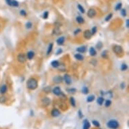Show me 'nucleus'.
I'll return each instance as SVG.
<instances>
[{
  "instance_id": "c85d7f7f",
  "label": "nucleus",
  "mask_w": 129,
  "mask_h": 129,
  "mask_svg": "<svg viewBox=\"0 0 129 129\" xmlns=\"http://www.w3.org/2000/svg\"><path fill=\"white\" fill-rule=\"evenodd\" d=\"M104 105L105 108H110L111 105V101L110 99H106L104 101Z\"/></svg>"
},
{
  "instance_id": "6e6552de",
  "label": "nucleus",
  "mask_w": 129,
  "mask_h": 129,
  "mask_svg": "<svg viewBox=\"0 0 129 129\" xmlns=\"http://www.w3.org/2000/svg\"><path fill=\"white\" fill-rule=\"evenodd\" d=\"M51 116L54 118H57L61 115V111H60L57 108H54L51 111Z\"/></svg>"
},
{
  "instance_id": "39448f33",
  "label": "nucleus",
  "mask_w": 129,
  "mask_h": 129,
  "mask_svg": "<svg viewBox=\"0 0 129 129\" xmlns=\"http://www.w3.org/2000/svg\"><path fill=\"white\" fill-rule=\"evenodd\" d=\"M41 104L43 105V107H48L51 104V99L47 96H44L41 99Z\"/></svg>"
},
{
  "instance_id": "864d4df0",
  "label": "nucleus",
  "mask_w": 129,
  "mask_h": 129,
  "mask_svg": "<svg viewBox=\"0 0 129 129\" xmlns=\"http://www.w3.org/2000/svg\"><path fill=\"white\" fill-rule=\"evenodd\" d=\"M31 116H34V111H33V110H31Z\"/></svg>"
},
{
  "instance_id": "1a4fd4ad",
  "label": "nucleus",
  "mask_w": 129,
  "mask_h": 129,
  "mask_svg": "<svg viewBox=\"0 0 129 129\" xmlns=\"http://www.w3.org/2000/svg\"><path fill=\"white\" fill-rule=\"evenodd\" d=\"M52 93H54V95H56V96H60L61 95V94L62 93V91H61V88L60 87V86H55L54 89H52Z\"/></svg>"
},
{
  "instance_id": "5701e85b",
  "label": "nucleus",
  "mask_w": 129,
  "mask_h": 129,
  "mask_svg": "<svg viewBox=\"0 0 129 129\" xmlns=\"http://www.w3.org/2000/svg\"><path fill=\"white\" fill-rule=\"evenodd\" d=\"M104 97H102V96H100V97H99L97 99V104L99 105H102L104 103Z\"/></svg>"
},
{
  "instance_id": "72a5a7b5",
  "label": "nucleus",
  "mask_w": 129,
  "mask_h": 129,
  "mask_svg": "<svg viewBox=\"0 0 129 129\" xmlns=\"http://www.w3.org/2000/svg\"><path fill=\"white\" fill-rule=\"evenodd\" d=\"M120 69H121V70L122 71H126V70H127V69H128V65L125 64V63H123L121 65V66H120Z\"/></svg>"
},
{
  "instance_id": "f03ea898",
  "label": "nucleus",
  "mask_w": 129,
  "mask_h": 129,
  "mask_svg": "<svg viewBox=\"0 0 129 129\" xmlns=\"http://www.w3.org/2000/svg\"><path fill=\"white\" fill-rule=\"evenodd\" d=\"M107 127L110 129H118L120 127V123L116 120H110L106 123Z\"/></svg>"
},
{
  "instance_id": "b1692460",
  "label": "nucleus",
  "mask_w": 129,
  "mask_h": 129,
  "mask_svg": "<svg viewBox=\"0 0 129 129\" xmlns=\"http://www.w3.org/2000/svg\"><path fill=\"white\" fill-rule=\"evenodd\" d=\"M95 99V96L94 95H89L86 98V102L87 103H91Z\"/></svg>"
},
{
  "instance_id": "37998d69",
  "label": "nucleus",
  "mask_w": 129,
  "mask_h": 129,
  "mask_svg": "<svg viewBox=\"0 0 129 129\" xmlns=\"http://www.w3.org/2000/svg\"><path fill=\"white\" fill-rule=\"evenodd\" d=\"M92 124H93V125L95 126V127H100V123L99 122H98L97 120H94L92 121Z\"/></svg>"
},
{
  "instance_id": "a18cd8bd",
  "label": "nucleus",
  "mask_w": 129,
  "mask_h": 129,
  "mask_svg": "<svg viewBox=\"0 0 129 129\" xmlns=\"http://www.w3.org/2000/svg\"><path fill=\"white\" fill-rule=\"evenodd\" d=\"M105 95H107L108 97L111 98L113 97V93L111 92V91H107L106 93H105Z\"/></svg>"
},
{
  "instance_id": "2f4dec72",
  "label": "nucleus",
  "mask_w": 129,
  "mask_h": 129,
  "mask_svg": "<svg viewBox=\"0 0 129 129\" xmlns=\"http://www.w3.org/2000/svg\"><path fill=\"white\" fill-rule=\"evenodd\" d=\"M7 97L4 96V95L0 96V104H4L7 101Z\"/></svg>"
},
{
  "instance_id": "4be33fe9",
  "label": "nucleus",
  "mask_w": 129,
  "mask_h": 129,
  "mask_svg": "<svg viewBox=\"0 0 129 129\" xmlns=\"http://www.w3.org/2000/svg\"><path fill=\"white\" fill-rule=\"evenodd\" d=\"M52 34L53 35H59L61 34V30L60 29V27H57V26H55V28L52 31Z\"/></svg>"
},
{
  "instance_id": "5fc2aeb1",
  "label": "nucleus",
  "mask_w": 129,
  "mask_h": 129,
  "mask_svg": "<svg viewBox=\"0 0 129 129\" xmlns=\"http://www.w3.org/2000/svg\"><path fill=\"white\" fill-rule=\"evenodd\" d=\"M0 27H1V25H0Z\"/></svg>"
},
{
  "instance_id": "3c124183",
  "label": "nucleus",
  "mask_w": 129,
  "mask_h": 129,
  "mask_svg": "<svg viewBox=\"0 0 129 129\" xmlns=\"http://www.w3.org/2000/svg\"><path fill=\"white\" fill-rule=\"evenodd\" d=\"M11 1H12V0H6V4L8 5V6H11Z\"/></svg>"
},
{
  "instance_id": "393cba45",
  "label": "nucleus",
  "mask_w": 129,
  "mask_h": 129,
  "mask_svg": "<svg viewBox=\"0 0 129 129\" xmlns=\"http://www.w3.org/2000/svg\"><path fill=\"white\" fill-rule=\"evenodd\" d=\"M70 105H72L73 108H76V101L74 97H70Z\"/></svg>"
},
{
  "instance_id": "a19ab883",
  "label": "nucleus",
  "mask_w": 129,
  "mask_h": 129,
  "mask_svg": "<svg viewBox=\"0 0 129 129\" xmlns=\"http://www.w3.org/2000/svg\"><path fill=\"white\" fill-rule=\"evenodd\" d=\"M49 17V12L48 11H45L43 12V15H42V18L43 19H47Z\"/></svg>"
},
{
  "instance_id": "7c9ffc66",
  "label": "nucleus",
  "mask_w": 129,
  "mask_h": 129,
  "mask_svg": "<svg viewBox=\"0 0 129 129\" xmlns=\"http://www.w3.org/2000/svg\"><path fill=\"white\" fill-rule=\"evenodd\" d=\"M122 4L121 2H118V4L116 5L115 6V10L116 11H119L120 10L122 9Z\"/></svg>"
},
{
  "instance_id": "e433bc0d",
  "label": "nucleus",
  "mask_w": 129,
  "mask_h": 129,
  "mask_svg": "<svg viewBox=\"0 0 129 129\" xmlns=\"http://www.w3.org/2000/svg\"><path fill=\"white\" fill-rule=\"evenodd\" d=\"M91 34H92V36L93 35H95L97 32V27L96 26H93V28L91 29Z\"/></svg>"
},
{
  "instance_id": "aec40b11",
  "label": "nucleus",
  "mask_w": 129,
  "mask_h": 129,
  "mask_svg": "<svg viewBox=\"0 0 129 129\" xmlns=\"http://www.w3.org/2000/svg\"><path fill=\"white\" fill-rule=\"evenodd\" d=\"M89 54L91 56L94 57V56H96L97 55V51L95 49V47H91L89 49Z\"/></svg>"
},
{
  "instance_id": "0eeeda50",
  "label": "nucleus",
  "mask_w": 129,
  "mask_h": 129,
  "mask_svg": "<svg viewBox=\"0 0 129 129\" xmlns=\"http://www.w3.org/2000/svg\"><path fill=\"white\" fill-rule=\"evenodd\" d=\"M97 15V12L94 8H90L87 11V16L89 18H94Z\"/></svg>"
},
{
  "instance_id": "9d476101",
  "label": "nucleus",
  "mask_w": 129,
  "mask_h": 129,
  "mask_svg": "<svg viewBox=\"0 0 129 129\" xmlns=\"http://www.w3.org/2000/svg\"><path fill=\"white\" fill-rule=\"evenodd\" d=\"M52 80L55 84H60L63 82V77L60 75H56L53 77Z\"/></svg>"
},
{
  "instance_id": "6e6d98bb",
  "label": "nucleus",
  "mask_w": 129,
  "mask_h": 129,
  "mask_svg": "<svg viewBox=\"0 0 129 129\" xmlns=\"http://www.w3.org/2000/svg\"></svg>"
},
{
  "instance_id": "603ef678",
  "label": "nucleus",
  "mask_w": 129,
  "mask_h": 129,
  "mask_svg": "<svg viewBox=\"0 0 129 129\" xmlns=\"http://www.w3.org/2000/svg\"><path fill=\"white\" fill-rule=\"evenodd\" d=\"M100 93H101V96H102V97H104V95H105V93H104V91H101Z\"/></svg>"
},
{
  "instance_id": "7ed1b4c3",
  "label": "nucleus",
  "mask_w": 129,
  "mask_h": 129,
  "mask_svg": "<svg viewBox=\"0 0 129 129\" xmlns=\"http://www.w3.org/2000/svg\"><path fill=\"white\" fill-rule=\"evenodd\" d=\"M112 51L116 55H120L121 54H123V48L122 46L118 45H114L112 47Z\"/></svg>"
},
{
  "instance_id": "2eb2a0df",
  "label": "nucleus",
  "mask_w": 129,
  "mask_h": 129,
  "mask_svg": "<svg viewBox=\"0 0 129 129\" xmlns=\"http://www.w3.org/2000/svg\"><path fill=\"white\" fill-rule=\"evenodd\" d=\"M35 52L33 51H29L27 52V54H26L27 60H32L35 57Z\"/></svg>"
},
{
  "instance_id": "4468645a",
  "label": "nucleus",
  "mask_w": 129,
  "mask_h": 129,
  "mask_svg": "<svg viewBox=\"0 0 129 129\" xmlns=\"http://www.w3.org/2000/svg\"><path fill=\"white\" fill-rule=\"evenodd\" d=\"M65 41H66V37L61 36L56 40V43L58 45H63L64 44Z\"/></svg>"
},
{
  "instance_id": "58836bf2",
  "label": "nucleus",
  "mask_w": 129,
  "mask_h": 129,
  "mask_svg": "<svg viewBox=\"0 0 129 129\" xmlns=\"http://www.w3.org/2000/svg\"><path fill=\"white\" fill-rule=\"evenodd\" d=\"M112 16H113V14H112V13H110L109 14L107 15V16H106L105 18V21L109 22L110 20H111V18H112Z\"/></svg>"
},
{
  "instance_id": "79ce46f5",
  "label": "nucleus",
  "mask_w": 129,
  "mask_h": 129,
  "mask_svg": "<svg viewBox=\"0 0 129 129\" xmlns=\"http://www.w3.org/2000/svg\"><path fill=\"white\" fill-rule=\"evenodd\" d=\"M120 13H121V15H122L123 17H126V16L127 12H126V10L124 9V8H122V9L120 10Z\"/></svg>"
},
{
  "instance_id": "de8ad7c7",
  "label": "nucleus",
  "mask_w": 129,
  "mask_h": 129,
  "mask_svg": "<svg viewBox=\"0 0 129 129\" xmlns=\"http://www.w3.org/2000/svg\"><path fill=\"white\" fill-rule=\"evenodd\" d=\"M126 83H124V82H122V83H120V89H124L126 88Z\"/></svg>"
},
{
  "instance_id": "a878e982",
  "label": "nucleus",
  "mask_w": 129,
  "mask_h": 129,
  "mask_svg": "<svg viewBox=\"0 0 129 129\" xmlns=\"http://www.w3.org/2000/svg\"><path fill=\"white\" fill-rule=\"evenodd\" d=\"M51 91H52V89H51V86H45L43 89V92H44L45 93H47V94H48V93H50L51 92Z\"/></svg>"
},
{
  "instance_id": "c9c22d12",
  "label": "nucleus",
  "mask_w": 129,
  "mask_h": 129,
  "mask_svg": "<svg viewBox=\"0 0 129 129\" xmlns=\"http://www.w3.org/2000/svg\"><path fill=\"white\" fill-rule=\"evenodd\" d=\"M101 56L102 58H104V59H105V58H107L108 56V51L107 50H104L101 54Z\"/></svg>"
},
{
  "instance_id": "473e14b6",
  "label": "nucleus",
  "mask_w": 129,
  "mask_h": 129,
  "mask_svg": "<svg viewBox=\"0 0 129 129\" xmlns=\"http://www.w3.org/2000/svg\"><path fill=\"white\" fill-rule=\"evenodd\" d=\"M77 7H78V9H79V10L82 13V14H84V13H85V8L83 7V6L82 5H80V4H78V6H77Z\"/></svg>"
},
{
  "instance_id": "4c0bfd02",
  "label": "nucleus",
  "mask_w": 129,
  "mask_h": 129,
  "mask_svg": "<svg viewBox=\"0 0 129 129\" xmlns=\"http://www.w3.org/2000/svg\"><path fill=\"white\" fill-rule=\"evenodd\" d=\"M25 27L26 29H31L32 27V23L30 21L27 22L26 23Z\"/></svg>"
},
{
  "instance_id": "9b49d317",
  "label": "nucleus",
  "mask_w": 129,
  "mask_h": 129,
  "mask_svg": "<svg viewBox=\"0 0 129 129\" xmlns=\"http://www.w3.org/2000/svg\"><path fill=\"white\" fill-rule=\"evenodd\" d=\"M83 37L85 39L89 40L91 37H92V34L91 32V30H85L84 32H83Z\"/></svg>"
},
{
  "instance_id": "6ab92c4d",
  "label": "nucleus",
  "mask_w": 129,
  "mask_h": 129,
  "mask_svg": "<svg viewBox=\"0 0 129 129\" xmlns=\"http://www.w3.org/2000/svg\"><path fill=\"white\" fill-rule=\"evenodd\" d=\"M60 63L58 60H53V61L51 62V66L53 67L54 68H58L60 66Z\"/></svg>"
},
{
  "instance_id": "f8f14e48",
  "label": "nucleus",
  "mask_w": 129,
  "mask_h": 129,
  "mask_svg": "<svg viewBox=\"0 0 129 129\" xmlns=\"http://www.w3.org/2000/svg\"><path fill=\"white\" fill-rule=\"evenodd\" d=\"M87 50V47L86 45H82L76 48V51H78L80 54H85Z\"/></svg>"
},
{
  "instance_id": "a211bd4d",
  "label": "nucleus",
  "mask_w": 129,
  "mask_h": 129,
  "mask_svg": "<svg viewBox=\"0 0 129 129\" xmlns=\"http://www.w3.org/2000/svg\"><path fill=\"white\" fill-rule=\"evenodd\" d=\"M53 49H54V43H50L49 44V45L47 47V49L46 54L47 55H49L52 52Z\"/></svg>"
},
{
  "instance_id": "f3484780",
  "label": "nucleus",
  "mask_w": 129,
  "mask_h": 129,
  "mask_svg": "<svg viewBox=\"0 0 129 129\" xmlns=\"http://www.w3.org/2000/svg\"><path fill=\"white\" fill-rule=\"evenodd\" d=\"M74 57L75 58L76 60H79V61H83L85 57L83 56V55L82 54H80V53H77L74 55Z\"/></svg>"
},
{
  "instance_id": "423d86ee",
  "label": "nucleus",
  "mask_w": 129,
  "mask_h": 129,
  "mask_svg": "<svg viewBox=\"0 0 129 129\" xmlns=\"http://www.w3.org/2000/svg\"><path fill=\"white\" fill-rule=\"evenodd\" d=\"M63 81H64V83L67 85H70L72 84V78L71 76L69 74H65L63 76Z\"/></svg>"
},
{
  "instance_id": "bb28decb",
  "label": "nucleus",
  "mask_w": 129,
  "mask_h": 129,
  "mask_svg": "<svg viewBox=\"0 0 129 129\" xmlns=\"http://www.w3.org/2000/svg\"><path fill=\"white\" fill-rule=\"evenodd\" d=\"M11 7H19V3L16 0H12L11 1Z\"/></svg>"
},
{
  "instance_id": "c756f323",
  "label": "nucleus",
  "mask_w": 129,
  "mask_h": 129,
  "mask_svg": "<svg viewBox=\"0 0 129 129\" xmlns=\"http://www.w3.org/2000/svg\"><path fill=\"white\" fill-rule=\"evenodd\" d=\"M66 91H67V92L69 93H71V94H74V93H76V92H77V89H75V88H68L67 89H66Z\"/></svg>"
},
{
  "instance_id": "ea45409f",
  "label": "nucleus",
  "mask_w": 129,
  "mask_h": 129,
  "mask_svg": "<svg viewBox=\"0 0 129 129\" xmlns=\"http://www.w3.org/2000/svg\"><path fill=\"white\" fill-rule=\"evenodd\" d=\"M80 32H82V30H81V29H75L74 31L73 34H74V36H76V35H78L79 34H80Z\"/></svg>"
},
{
  "instance_id": "412c9836",
  "label": "nucleus",
  "mask_w": 129,
  "mask_h": 129,
  "mask_svg": "<svg viewBox=\"0 0 129 129\" xmlns=\"http://www.w3.org/2000/svg\"><path fill=\"white\" fill-rule=\"evenodd\" d=\"M76 21L79 25H83L85 23V19L81 16H78L76 18Z\"/></svg>"
},
{
  "instance_id": "20e7f679",
  "label": "nucleus",
  "mask_w": 129,
  "mask_h": 129,
  "mask_svg": "<svg viewBox=\"0 0 129 129\" xmlns=\"http://www.w3.org/2000/svg\"><path fill=\"white\" fill-rule=\"evenodd\" d=\"M26 56L25 54L23 53H20V54H18L17 55V60L19 63L20 64H25L26 61Z\"/></svg>"
},
{
  "instance_id": "f704fd0d",
  "label": "nucleus",
  "mask_w": 129,
  "mask_h": 129,
  "mask_svg": "<svg viewBox=\"0 0 129 129\" xmlns=\"http://www.w3.org/2000/svg\"><path fill=\"white\" fill-rule=\"evenodd\" d=\"M103 47H104V45H103L102 42H101V41H99V42L97 43V45H96V48H97L98 50L101 49L103 48Z\"/></svg>"
},
{
  "instance_id": "cd10ccee",
  "label": "nucleus",
  "mask_w": 129,
  "mask_h": 129,
  "mask_svg": "<svg viewBox=\"0 0 129 129\" xmlns=\"http://www.w3.org/2000/svg\"><path fill=\"white\" fill-rule=\"evenodd\" d=\"M81 92L82 93H83L84 95H87L88 93H89V88L86 86H84L82 88V90H81Z\"/></svg>"
},
{
  "instance_id": "8fccbe9b",
  "label": "nucleus",
  "mask_w": 129,
  "mask_h": 129,
  "mask_svg": "<svg viewBox=\"0 0 129 129\" xmlns=\"http://www.w3.org/2000/svg\"><path fill=\"white\" fill-rule=\"evenodd\" d=\"M126 27L127 29L129 28V19H126Z\"/></svg>"
},
{
  "instance_id": "49530a36",
  "label": "nucleus",
  "mask_w": 129,
  "mask_h": 129,
  "mask_svg": "<svg viewBox=\"0 0 129 129\" xmlns=\"http://www.w3.org/2000/svg\"><path fill=\"white\" fill-rule=\"evenodd\" d=\"M78 116H79V118L80 119H82L83 118V112H82V111L80 110H79V111H78Z\"/></svg>"
},
{
  "instance_id": "dca6fc26",
  "label": "nucleus",
  "mask_w": 129,
  "mask_h": 129,
  "mask_svg": "<svg viewBox=\"0 0 129 129\" xmlns=\"http://www.w3.org/2000/svg\"><path fill=\"white\" fill-rule=\"evenodd\" d=\"M83 129H89L91 128V123L89 122V121L87 120V119H85L83 120Z\"/></svg>"
},
{
  "instance_id": "f257e3e1",
  "label": "nucleus",
  "mask_w": 129,
  "mask_h": 129,
  "mask_svg": "<svg viewBox=\"0 0 129 129\" xmlns=\"http://www.w3.org/2000/svg\"><path fill=\"white\" fill-rule=\"evenodd\" d=\"M26 87L28 89L31 90V91H35L37 89L38 85H39L38 80L35 78H33V77L29 78L26 81Z\"/></svg>"
},
{
  "instance_id": "09e8293b",
  "label": "nucleus",
  "mask_w": 129,
  "mask_h": 129,
  "mask_svg": "<svg viewBox=\"0 0 129 129\" xmlns=\"http://www.w3.org/2000/svg\"><path fill=\"white\" fill-rule=\"evenodd\" d=\"M62 51H63V50H62V49L61 48H60V49H58L57 50V51H56V55H60V54H61V53H62Z\"/></svg>"
},
{
  "instance_id": "c03bdc74",
  "label": "nucleus",
  "mask_w": 129,
  "mask_h": 129,
  "mask_svg": "<svg viewBox=\"0 0 129 129\" xmlns=\"http://www.w3.org/2000/svg\"><path fill=\"white\" fill-rule=\"evenodd\" d=\"M20 15L21 16L26 17V16H27V13H26V12L25 10H21L20 11Z\"/></svg>"
},
{
  "instance_id": "ddd939ff",
  "label": "nucleus",
  "mask_w": 129,
  "mask_h": 129,
  "mask_svg": "<svg viewBox=\"0 0 129 129\" xmlns=\"http://www.w3.org/2000/svg\"><path fill=\"white\" fill-rule=\"evenodd\" d=\"M7 90H8V86L6 84H4L2 85L1 87H0V93L1 95H4L7 92Z\"/></svg>"
}]
</instances>
